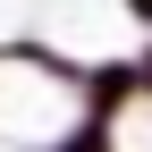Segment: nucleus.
<instances>
[{"label": "nucleus", "mask_w": 152, "mask_h": 152, "mask_svg": "<svg viewBox=\"0 0 152 152\" xmlns=\"http://www.w3.org/2000/svg\"><path fill=\"white\" fill-rule=\"evenodd\" d=\"M76 102L102 110V118H118L127 102H144V93H135V59H93V68H76Z\"/></svg>", "instance_id": "1"}, {"label": "nucleus", "mask_w": 152, "mask_h": 152, "mask_svg": "<svg viewBox=\"0 0 152 152\" xmlns=\"http://www.w3.org/2000/svg\"><path fill=\"white\" fill-rule=\"evenodd\" d=\"M42 152H118V118H102V110H76V118H68Z\"/></svg>", "instance_id": "2"}, {"label": "nucleus", "mask_w": 152, "mask_h": 152, "mask_svg": "<svg viewBox=\"0 0 152 152\" xmlns=\"http://www.w3.org/2000/svg\"><path fill=\"white\" fill-rule=\"evenodd\" d=\"M135 93H144V102H152V42L135 51Z\"/></svg>", "instance_id": "3"}, {"label": "nucleus", "mask_w": 152, "mask_h": 152, "mask_svg": "<svg viewBox=\"0 0 152 152\" xmlns=\"http://www.w3.org/2000/svg\"><path fill=\"white\" fill-rule=\"evenodd\" d=\"M118 9H127V17H135V26H152V0H118Z\"/></svg>", "instance_id": "4"}]
</instances>
